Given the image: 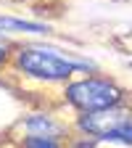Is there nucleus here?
I'll list each match as a JSON object with an SVG mask.
<instances>
[{"mask_svg":"<svg viewBox=\"0 0 132 148\" xmlns=\"http://www.w3.org/2000/svg\"><path fill=\"white\" fill-rule=\"evenodd\" d=\"M11 66L29 79L45 85H66L77 71H95V64L79 58L74 53H64L50 45H16L11 53Z\"/></svg>","mask_w":132,"mask_h":148,"instance_id":"nucleus-1","label":"nucleus"},{"mask_svg":"<svg viewBox=\"0 0 132 148\" xmlns=\"http://www.w3.org/2000/svg\"><path fill=\"white\" fill-rule=\"evenodd\" d=\"M61 95L77 114H95V111L122 106L127 101V92L111 77H95V74L66 82Z\"/></svg>","mask_w":132,"mask_h":148,"instance_id":"nucleus-2","label":"nucleus"},{"mask_svg":"<svg viewBox=\"0 0 132 148\" xmlns=\"http://www.w3.org/2000/svg\"><path fill=\"white\" fill-rule=\"evenodd\" d=\"M129 116H132V108H127L122 103V106L106 108V111H95V114H79L77 119H74V127H77L85 138L98 140L101 135H106L108 130H114L116 124H122Z\"/></svg>","mask_w":132,"mask_h":148,"instance_id":"nucleus-3","label":"nucleus"},{"mask_svg":"<svg viewBox=\"0 0 132 148\" xmlns=\"http://www.w3.org/2000/svg\"><path fill=\"white\" fill-rule=\"evenodd\" d=\"M18 127L24 130V135H45V138H66L69 127L66 122H58L50 114H29L18 122Z\"/></svg>","mask_w":132,"mask_h":148,"instance_id":"nucleus-4","label":"nucleus"},{"mask_svg":"<svg viewBox=\"0 0 132 148\" xmlns=\"http://www.w3.org/2000/svg\"><path fill=\"white\" fill-rule=\"evenodd\" d=\"M0 29L3 32H32V34H48L50 27L40 21H27V18H13V16H0Z\"/></svg>","mask_w":132,"mask_h":148,"instance_id":"nucleus-5","label":"nucleus"},{"mask_svg":"<svg viewBox=\"0 0 132 148\" xmlns=\"http://www.w3.org/2000/svg\"><path fill=\"white\" fill-rule=\"evenodd\" d=\"M98 143H116V145H124V148H132V116L124 119L122 124H116L114 130H108L106 135L98 138Z\"/></svg>","mask_w":132,"mask_h":148,"instance_id":"nucleus-6","label":"nucleus"},{"mask_svg":"<svg viewBox=\"0 0 132 148\" xmlns=\"http://www.w3.org/2000/svg\"><path fill=\"white\" fill-rule=\"evenodd\" d=\"M18 148H66L61 138H45V135H24L18 140Z\"/></svg>","mask_w":132,"mask_h":148,"instance_id":"nucleus-7","label":"nucleus"},{"mask_svg":"<svg viewBox=\"0 0 132 148\" xmlns=\"http://www.w3.org/2000/svg\"><path fill=\"white\" fill-rule=\"evenodd\" d=\"M8 61H11V53H8V50H5L3 45H0V66H5Z\"/></svg>","mask_w":132,"mask_h":148,"instance_id":"nucleus-8","label":"nucleus"}]
</instances>
